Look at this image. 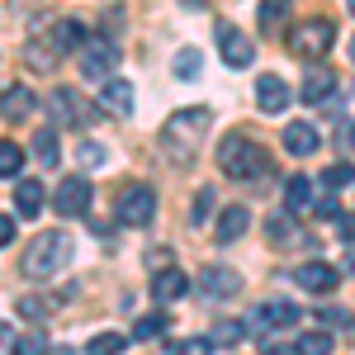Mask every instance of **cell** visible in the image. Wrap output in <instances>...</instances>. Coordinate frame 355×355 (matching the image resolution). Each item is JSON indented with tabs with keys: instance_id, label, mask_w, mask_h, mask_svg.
<instances>
[{
	"instance_id": "cell-5",
	"label": "cell",
	"mask_w": 355,
	"mask_h": 355,
	"mask_svg": "<svg viewBox=\"0 0 355 355\" xmlns=\"http://www.w3.org/2000/svg\"><path fill=\"white\" fill-rule=\"evenodd\" d=\"M114 62H119V43H114L110 33H90L76 48V67H81L85 81H105L114 71Z\"/></svg>"
},
{
	"instance_id": "cell-43",
	"label": "cell",
	"mask_w": 355,
	"mask_h": 355,
	"mask_svg": "<svg viewBox=\"0 0 355 355\" xmlns=\"http://www.w3.org/2000/svg\"><path fill=\"white\" fill-rule=\"evenodd\" d=\"M318 218H336V199H322L318 204Z\"/></svg>"
},
{
	"instance_id": "cell-32",
	"label": "cell",
	"mask_w": 355,
	"mask_h": 355,
	"mask_svg": "<svg viewBox=\"0 0 355 355\" xmlns=\"http://www.w3.org/2000/svg\"><path fill=\"white\" fill-rule=\"evenodd\" d=\"M15 355H48V336H43V331H24V336H15Z\"/></svg>"
},
{
	"instance_id": "cell-26",
	"label": "cell",
	"mask_w": 355,
	"mask_h": 355,
	"mask_svg": "<svg viewBox=\"0 0 355 355\" xmlns=\"http://www.w3.org/2000/svg\"><path fill=\"white\" fill-rule=\"evenodd\" d=\"M294 355H331V331H303L294 341Z\"/></svg>"
},
{
	"instance_id": "cell-36",
	"label": "cell",
	"mask_w": 355,
	"mask_h": 355,
	"mask_svg": "<svg viewBox=\"0 0 355 355\" xmlns=\"http://www.w3.org/2000/svg\"><path fill=\"white\" fill-rule=\"evenodd\" d=\"M322 180H327L331 190H341V185H351L355 180V166L346 162V166H331V171H322Z\"/></svg>"
},
{
	"instance_id": "cell-38",
	"label": "cell",
	"mask_w": 355,
	"mask_h": 355,
	"mask_svg": "<svg viewBox=\"0 0 355 355\" xmlns=\"http://www.w3.org/2000/svg\"><path fill=\"white\" fill-rule=\"evenodd\" d=\"M147 266H152V275L166 270V266H171V246H152V251H147Z\"/></svg>"
},
{
	"instance_id": "cell-24",
	"label": "cell",
	"mask_w": 355,
	"mask_h": 355,
	"mask_svg": "<svg viewBox=\"0 0 355 355\" xmlns=\"http://www.w3.org/2000/svg\"><path fill=\"white\" fill-rule=\"evenodd\" d=\"M123 351H128V336H119V331H100L85 346V355H123Z\"/></svg>"
},
{
	"instance_id": "cell-40",
	"label": "cell",
	"mask_w": 355,
	"mask_h": 355,
	"mask_svg": "<svg viewBox=\"0 0 355 355\" xmlns=\"http://www.w3.org/2000/svg\"><path fill=\"white\" fill-rule=\"evenodd\" d=\"M10 242H15V218L0 214V246H10Z\"/></svg>"
},
{
	"instance_id": "cell-37",
	"label": "cell",
	"mask_w": 355,
	"mask_h": 355,
	"mask_svg": "<svg viewBox=\"0 0 355 355\" xmlns=\"http://www.w3.org/2000/svg\"><path fill=\"white\" fill-rule=\"evenodd\" d=\"M100 162H105V147H100V142H81L76 166H85V171H90V166H100Z\"/></svg>"
},
{
	"instance_id": "cell-4",
	"label": "cell",
	"mask_w": 355,
	"mask_h": 355,
	"mask_svg": "<svg viewBox=\"0 0 355 355\" xmlns=\"http://www.w3.org/2000/svg\"><path fill=\"white\" fill-rule=\"evenodd\" d=\"M331 43H336V24L331 19H308V24L289 28V53L303 57V62H322Z\"/></svg>"
},
{
	"instance_id": "cell-17",
	"label": "cell",
	"mask_w": 355,
	"mask_h": 355,
	"mask_svg": "<svg viewBox=\"0 0 355 355\" xmlns=\"http://www.w3.org/2000/svg\"><path fill=\"white\" fill-rule=\"evenodd\" d=\"M256 105H261V114L289 110V85H284V76H261L256 81Z\"/></svg>"
},
{
	"instance_id": "cell-29",
	"label": "cell",
	"mask_w": 355,
	"mask_h": 355,
	"mask_svg": "<svg viewBox=\"0 0 355 355\" xmlns=\"http://www.w3.org/2000/svg\"><path fill=\"white\" fill-rule=\"evenodd\" d=\"M209 218H214V190L204 185V190L194 194V204H190V227H204Z\"/></svg>"
},
{
	"instance_id": "cell-3",
	"label": "cell",
	"mask_w": 355,
	"mask_h": 355,
	"mask_svg": "<svg viewBox=\"0 0 355 355\" xmlns=\"http://www.w3.org/2000/svg\"><path fill=\"white\" fill-rule=\"evenodd\" d=\"M218 171L232 175V180H261V175L270 171V152H261L251 137H223Z\"/></svg>"
},
{
	"instance_id": "cell-30",
	"label": "cell",
	"mask_w": 355,
	"mask_h": 355,
	"mask_svg": "<svg viewBox=\"0 0 355 355\" xmlns=\"http://www.w3.org/2000/svg\"><path fill=\"white\" fill-rule=\"evenodd\" d=\"M209 336H214V346H227V351H232V346H242L246 322H218V327L209 331Z\"/></svg>"
},
{
	"instance_id": "cell-20",
	"label": "cell",
	"mask_w": 355,
	"mask_h": 355,
	"mask_svg": "<svg viewBox=\"0 0 355 355\" xmlns=\"http://www.w3.org/2000/svg\"><path fill=\"white\" fill-rule=\"evenodd\" d=\"M318 147H322V137H318L313 123H289V128H284V152H289V157H313Z\"/></svg>"
},
{
	"instance_id": "cell-1",
	"label": "cell",
	"mask_w": 355,
	"mask_h": 355,
	"mask_svg": "<svg viewBox=\"0 0 355 355\" xmlns=\"http://www.w3.org/2000/svg\"><path fill=\"white\" fill-rule=\"evenodd\" d=\"M209 123H214V114L209 110H175L171 119L162 123V152H166V162H175V166H190L194 162V152H199V142H204V133H209Z\"/></svg>"
},
{
	"instance_id": "cell-16",
	"label": "cell",
	"mask_w": 355,
	"mask_h": 355,
	"mask_svg": "<svg viewBox=\"0 0 355 355\" xmlns=\"http://www.w3.org/2000/svg\"><path fill=\"white\" fill-rule=\"evenodd\" d=\"M313 204H318V185H313V175H289V180H284V209L303 218Z\"/></svg>"
},
{
	"instance_id": "cell-14",
	"label": "cell",
	"mask_w": 355,
	"mask_h": 355,
	"mask_svg": "<svg viewBox=\"0 0 355 355\" xmlns=\"http://www.w3.org/2000/svg\"><path fill=\"white\" fill-rule=\"evenodd\" d=\"M43 199H48L43 180H33V175H19L15 180V214L19 218H38L43 214Z\"/></svg>"
},
{
	"instance_id": "cell-42",
	"label": "cell",
	"mask_w": 355,
	"mask_h": 355,
	"mask_svg": "<svg viewBox=\"0 0 355 355\" xmlns=\"http://www.w3.org/2000/svg\"><path fill=\"white\" fill-rule=\"evenodd\" d=\"M19 313H24V318H43V303H38V299H24V303H19Z\"/></svg>"
},
{
	"instance_id": "cell-7",
	"label": "cell",
	"mask_w": 355,
	"mask_h": 355,
	"mask_svg": "<svg viewBox=\"0 0 355 355\" xmlns=\"http://www.w3.org/2000/svg\"><path fill=\"white\" fill-rule=\"evenodd\" d=\"M90 180H85L81 171H76V175H67V180H62V185H57V194H53V209L57 214H62V218H81L85 209H90Z\"/></svg>"
},
{
	"instance_id": "cell-41",
	"label": "cell",
	"mask_w": 355,
	"mask_h": 355,
	"mask_svg": "<svg viewBox=\"0 0 355 355\" xmlns=\"http://www.w3.org/2000/svg\"><path fill=\"white\" fill-rule=\"evenodd\" d=\"M336 232H341V242H355V214H351V218H341V223H336Z\"/></svg>"
},
{
	"instance_id": "cell-39",
	"label": "cell",
	"mask_w": 355,
	"mask_h": 355,
	"mask_svg": "<svg viewBox=\"0 0 355 355\" xmlns=\"http://www.w3.org/2000/svg\"><path fill=\"white\" fill-rule=\"evenodd\" d=\"M336 147H341V152H355V123H341V128H336Z\"/></svg>"
},
{
	"instance_id": "cell-13",
	"label": "cell",
	"mask_w": 355,
	"mask_h": 355,
	"mask_svg": "<svg viewBox=\"0 0 355 355\" xmlns=\"http://www.w3.org/2000/svg\"><path fill=\"white\" fill-rule=\"evenodd\" d=\"M331 90H336V71L322 67V62H313V67H308V76H303V90H299L303 105H327Z\"/></svg>"
},
{
	"instance_id": "cell-15",
	"label": "cell",
	"mask_w": 355,
	"mask_h": 355,
	"mask_svg": "<svg viewBox=\"0 0 355 355\" xmlns=\"http://www.w3.org/2000/svg\"><path fill=\"white\" fill-rule=\"evenodd\" d=\"M33 110H38V100H33L28 85H10V90L0 95V119H5V123H24Z\"/></svg>"
},
{
	"instance_id": "cell-11",
	"label": "cell",
	"mask_w": 355,
	"mask_h": 355,
	"mask_svg": "<svg viewBox=\"0 0 355 355\" xmlns=\"http://www.w3.org/2000/svg\"><path fill=\"white\" fill-rule=\"evenodd\" d=\"M242 289V279H237V270H227V266H209V270H199V294L209 303L218 299H232Z\"/></svg>"
},
{
	"instance_id": "cell-2",
	"label": "cell",
	"mask_w": 355,
	"mask_h": 355,
	"mask_svg": "<svg viewBox=\"0 0 355 355\" xmlns=\"http://www.w3.org/2000/svg\"><path fill=\"white\" fill-rule=\"evenodd\" d=\"M24 275L28 279H53L57 270H67L71 266V237L67 232H38L24 251Z\"/></svg>"
},
{
	"instance_id": "cell-23",
	"label": "cell",
	"mask_w": 355,
	"mask_h": 355,
	"mask_svg": "<svg viewBox=\"0 0 355 355\" xmlns=\"http://www.w3.org/2000/svg\"><path fill=\"white\" fill-rule=\"evenodd\" d=\"M33 157H38V166H43V171H53V166L62 162V152H57V133H53V128L33 133Z\"/></svg>"
},
{
	"instance_id": "cell-19",
	"label": "cell",
	"mask_w": 355,
	"mask_h": 355,
	"mask_svg": "<svg viewBox=\"0 0 355 355\" xmlns=\"http://www.w3.org/2000/svg\"><path fill=\"white\" fill-rule=\"evenodd\" d=\"M190 289V275L175 270V266H166V270H157V279H152V299L157 303H175L180 294Z\"/></svg>"
},
{
	"instance_id": "cell-33",
	"label": "cell",
	"mask_w": 355,
	"mask_h": 355,
	"mask_svg": "<svg viewBox=\"0 0 355 355\" xmlns=\"http://www.w3.org/2000/svg\"><path fill=\"white\" fill-rule=\"evenodd\" d=\"M175 76H180V81L199 76V48H180V53H175Z\"/></svg>"
},
{
	"instance_id": "cell-31",
	"label": "cell",
	"mask_w": 355,
	"mask_h": 355,
	"mask_svg": "<svg viewBox=\"0 0 355 355\" xmlns=\"http://www.w3.org/2000/svg\"><path fill=\"white\" fill-rule=\"evenodd\" d=\"M294 218H299V214H289V209L275 214V218L266 223V237H270V242H289V237H294Z\"/></svg>"
},
{
	"instance_id": "cell-6",
	"label": "cell",
	"mask_w": 355,
	"mask_h": 355,
	"mask_svg": "<svg viewBox=\"0 0 355 355\" xmlns=\"http://www.w3.org/2000/svg\"><path fill=\"white\" fill-rule=\"evenodd\" d=\"M114 218L123 227H147L157 218V190L152 185H128V190L114 199Z\"/></svg>"
},
{
	"instance_id": "cell-28",
	"label": "cell",
	"mask_w": 355,
	"mask_h": 355,
	"mask_svg": "<svg viewBox=\"0 0 355 355\" xmlns=\"http://www.w3.org/2000/svg\"><path fill=\"white\" fill-rule=\"evenodd\" d=\"M19 171H24V147L5 137L0 142V175H19Z\"/></svg>"
},
{
	"instance_id": "cell-27",
	"label": "cell",
	"mask_w": 355,
	"mask_h": 355,
	"mask_svg": "<svg viewBox=\"0 0 355 355\" xmlns=\"http://www.w3.org/2000/svg\"><path fill=\"white\" fill-rule=\"evenodd\" d=\"M289 10H294L289 0H261V15H256V19H261V28L270 33V28H279L284 19H289Z\"/></svg>"
},
{
	"instance_id": "cell-8",
	"label": "cell",
	"mask_w": 355,
	"mask_h": 355,
	"mask_svg": "<svg viewBox=\"0 0 355 355\" xmlns=\"http://www.w3.org/2000/svg\"><path fill=\"white\" fill-rule=\"evenodd\" d=\"M218 53H223V62H227L232 71H246V67L256 62L251 38H246L242 28H232V24H218Z\"/></svg>"
},
{
	"instance_id": "cell-9",
	"label": "cell",
	"mask_w": 355,
	"mask_h": 355,
	"mask_svg": "<svg viewBox=\"0 0 355 355\" xmlns=\"http://www.w3.org/2000/svg\"><path fill=\"white\" fill-rule=\"evenodd\" d=\"M48 114H53V123H62V128H67V123H76V128H81V123L95 119V110L81 105V95H76V90H53V95H48Z\"/></svg>"
},
{
	"instance_id": "cell-10",
	"label": "cell",
	"mask_w": 355,
	"mask_h": 355,
	"mask_svg": "<svg viewBox=\"0 0 355 355\" xmlns=\"http://www.w3.org/2000/svg\"><path fill=\"white\" fill-rule=\"evenodd\" d=\"M303 313H299V303H284V299H270V303H261L256 313H251V322H256V331H279V327H294Z\"/></svg>"
},
{
	"instance_id": "cell-35",
	"label": "cell",
	"mask_w": 355,
	"mask_h": 355,
	"mask_svg": "<svg viewBox=\"0 0 355 355\" xmlns=\"http://www.w3.org/2000/svg\"><path fill=\"white\" fill-rule=\"evenodd\" d=\"M322 322H327L331 331H355V313H341V308H327V313H322Z\"/></svg>"
},
{
	"instance_id": "cell-25",
	"label": "cell",
	"mask_w": 355,
	"mask_h": 355,
	"mask_svg": "<svg viewBox=\"0 0 355 355\" xmlns=\"http://www.w3.org/2000/svg\"><path fill=\"white\" fill-rule=\"evenodd\" d=\"M166 327H171L166 313H147V318H137V322H133V341H157Z\"/></svg>"
},
{
	"instance_id": "cell-44",
	"label": "cell",
	"mask_w": 355,
	"mask_h": 355,
	"mask_svg": "<svg viewBox=\"0 0 355 355\" xmlns=\"http://www.w3.org/2000/svg\"><path fill=\"white\" fill-rule=\"evenodd\" d=\"M346 10H351V15H355V0H346Z\"/></svg>"
},
{
	"instance_id": "cell-18",
	"label": "cell",
	"mask_w": 355,
	"mask_h": 355,
	"mask_svg": "<svg viewBox=\"0 0 355 355\" xmlns=\"http://www.w3.org/2000/svg\"><path fill=\"white\" fill-rule=\"evenodd\" d=\"M246 227H251V209H242V204H232V209H223L218 223H214V237H218V246L237 242Z\"/></svg>"
},
{
	"instance_id": "cell-34",
	"label": "cell",
	"mask_w": 355,
	"mask_h": 355,
	"mask_svg": "<svg viewBox=\"0 0 355 355\" xmlns=\"http://www.w3.org/2000/svg\"><path fill=\"white\" fill-rule=\"evenodd\" d=\"M171 355H214V336H194V341H180V346H171Z\"/></svg>"
},
{
	"instance_id": "cell-22",
	"label": "cell",
	"mask_w": 355,
	"mask_h": 355,
	"mask_svg": "<svg viewBox=\"0 0 355 355\" xmlns=\"http://www.w3.org/2000/svg\"><path fill=\"white\" fill-rule=\"evenodd\" d=\"M85 38H90V33H85L81 19H57V24H53V48H57V53H76Z\"/></svg>"
},
{
	"instance_id": "cell-21",
	"label": "cell",
	"mask_w": 355,
	"mask_h": 355,
	"mask_svg": "<svg viewBox=\"0 0 355 355\" xmlns=\"http://www.w3.org/2000/svg\"><path fill=\"white\" fill-rule=\"evenodd\" d=\"M100 110L128 119V114H133V85H128V81H110V85H105V95H100Z\"/></svg>"
},
{
	"instance_id": "cell-45",
	"label": "cell",
	"mask_w": 355,
	"mask_h": 355,
	"mask_svg": "<svg viewBox=\"0 0 355 355\" xmlns=\"http://www.w3.org/2000/svg\"><path fill=\"white\" fill-rule=\"evenodd\" d=\"M351 57H355V43H351Z\"/></svg>"
},
{
	"instance_id": "cell-12",
	"label": "cell",
	"mask_w": 355,
	"mask_h": 355,
	"mask_svg": "<svg viewBox=\"0 0 355 355\" xmlns=\"http://www.w3.org/2000/svg\"><path fill=\"white\" fill-rule=\"evenodd\" d=\"M294 284L308 289V294H331L336 284H341V275L336 266H322V261H303L299 270H294Z\"/></svg>"
}]
</instances>
